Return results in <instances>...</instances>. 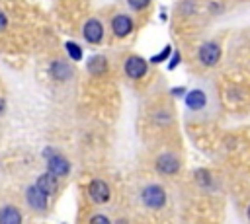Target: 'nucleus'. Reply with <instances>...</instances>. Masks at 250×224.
Returning a JSON list of instances; mask_svg holds the SVG:
<instances>
[{
    "mask_svg": "<svg viewBox=\"0 0 250 224\" xmlns=\"http://www.w3.org/2000/svg\"><path fill=\"white\" fill-rule=\"evenodd\" d=\"M111 197V189L104 179H92L88 183V199L94 205H104Z\"/></svg>",
    "mask_w": 250,
    "mask_h": 224,
    "instance_id": "nucleus-4",
    "label": "nucleus"
},
{
    "mask_svg": "<svg viewBox=\"0 0 250 224\" xmlns=\"http://www.w3.org/2000/svg\"><path fill=\"white\" fill-rule=\"evenodd\" d=\"M47 171H51L55 177H66L70 171V162L62 154L55 152L51 158H47Z\"/></svg>",
    "mask_w": 250,
    "mask_h": 224,
    "instance_id": "nucleus-8",
    "label": "nucleus"
},
{
    "mask_svg": "<svg viewBox=\"0 0 250 224\" xmlns=\"http://www.w3.org/2000/svg\"><path fill=\"white\" fill-rule=\"evenodd\" d=\"M152 117H154V123L164 125V127H168V125L172 123V113H170V111H164V109H158Z\"/></svg>",
    "mask_w": 250,
    "mask_h": 224,
    "instance_id": "nucleus-18",
    "label": "nucleus"
},
{
    "mask_svg": "<svg viewBox=\"0 0 250 224\" xmlns=\"http://www.w3.org/2000/svg\"><path fill=\"white\" fill-rule=\"evenodd\" d=\"M195 12H197V4L193 0H184L180 4V14L182 16H193Z\"/></svg>",
    "mask_w": 250,
    "mask_h": 224,
    "instance_id": "nucleus-19",
    "label": "nucleus"
},
{
    "mask_svg": "<svg viewBox=\"0 0 250 224\" xmlns=\"http://www.w3.org/2000/svg\"><path fill=\"white\" fill-rule=\"evenodd\" d=\"M21 222H23V216L18 206L4 205L0 208V224H21Z\"/></svg>",
    "mask_w": 250,
    "mask_h": 224,
    "instance_id": "nucleus-12",
    "label": "nucleus"
},
{
    "mask_svg": "<svg viewBox=\"0 0 250 224\" xmlns=\"http://www.w3.org/2000/svg\"><path fill=\"white\" fill-rule=\"evenodd\" d=\"M186 105H188V109H191V111H201L205 105H207V95H205V92L203 90H199V88H195V90H189L188 93H186Z\"/></svg>",
    "mask_w": 250,
    "mask_h": 224,
    "instance_id": "nucleus-11",
    "label": "nucleus"
},
{
    "mask_svg": "<svg viewBox=\"0 0 250 224\" xmlns=\"http://www.w3.org/2000/svg\"><path fill=\"white\" fill-rule=\"evenodd\" d=\"M146 70H148V62H146L143 56H139V55H131V56H127L125 62H123V72H125L129 78H133V80L143 78V76L146 74Z\"/></svg>",
    "mask_w": 250,
    "mask_h": 224,
    "instance_id": "nucleus-5",
    "label": "nucleus"
},
{
    "mask_svg": "<svg viewBox=\"0 0 250 224\" xmlns=\"http://www.w3.org/2000/svg\"><path fill=\"white\" fill-rule=\"evenodd\" d=\"M221 55H223L221 45H219L217 41H213V39L203 41V43L199 45V49H197V60H199V64L205 66V68L215 66V64L221 60Z\"/></svg>",
    "mask_w": 250,
    "mask_h": 224,
    "instance_id": "nucleus-2",
    "label": "nucleus"
},
{
    "mask_svg": "<svg viewBox=\"0 0 250 224\" xmlns=\"http://www.w3.org/2000/svg\"><path fill=\"white\" fill-rule=\"evenodd\" d=\"M133 27H135V23H133V19L127 14H117V16L111 18V31L119 39L127 37L133 31Z\"/></svg>",
    "mask_w": 250,
    "mask_h": 224,
    "instance_id": "nucleus-9",
    "label": "nucleus"
},
{
    "mask_svg": "<svg viewBox=\"0 0 250 224\" xmlns=\"http://www.w3.org/2000/svg\"><path fill=\"white\" fill-rule=\"evenodd\" d=\"M117 224H127V220H119V222H117Z\"/></svg>",
    "mask_w": 250,
    "mask_h": 224,
    "instance_id": "nucleus-27",
    "label": "nucleus"
},
{
    "mask_svg": "<svg viewBox=\"0 0 250 224\" xmlns=\"http://www.w3.org/2000/svg\"><path fill=\"white\" fill-rule=\"evenodd\" d=\"M88 224H111V220H109L105 214H94V216L88 220Z\"/></svg>",
    "mask_w": 250,
    "mask_h": 224,
    "instance_id": "nucleus-21",
    "label": "nucleus"
},
{
    "mask_svg": "<svg viewBox=\"0 0 250 224\" xmlns=\"http://www.w3.org/2000/svg\"><path fill=\"white\" fill-rule=\"evenodd\" d=\"M186 93H188V92H186V88H182V86L172 90V95H176V97H180V95H186Z\"/></svg>",
    "mask_w": 250,
    "mask_h": 224,
    "instance_id": "nucleus-24",
    "label": "nucleus"
},
{
    "mask_svg": "<svg viewBox=\"0 0 250 224\" xmlns=\"http://www.w3.org/2000/svg\"><path fill=\"white\" fill-rule=\"evenodd\" d=\"M150 4V0H127V6L133 10H145Z\"/></svg>",
    "mask_w": 250,
    "mask_h": 224,
    "instance_id": "nucleus-20",
    "label": "nucleus"
},
{
    "mask_svg": "<svg viewBox=\"0 0 250 224\" xmlns=\"http://www.w3.org/2000/svg\"><path fill=\"white\" fill-rule=\"evenodd\" d=\"M64 49H66V53H68V56L74 60V62H78V60H82V49L74 43V41H66L64 43Z\"/></svg>",
    "mask_w": 250,
    "mask_h": 224,
    "instance_id": "nucleus-16",
    "label": "nucleus"
},
{
    "mask_svg": "<svg viewBox=\"0 0 250 224\" xmlns=\"http://www.w3.org/2000/svg\"><path fill=\"white\" fill-rule=\"evenodd\" d=\"M154 168L160 175H176L180 171V158L174 152H162L154 160Z\"/></svg>",
    "mask_w": 250,
    "mask_h": 224,
    "instance_id": "nucleus-3",
    "label": "nucleus"
},
{
    "mask_svg": "<svg viewBox=\"0 0 250 224\" xmlns=\"http://www.w3.org/2000/svg\"><path fill=\"white\" fill-rule=\"evenodd\" d=\"M86 70H88V74H92V76H102V74H105V72H107V58H105L104 55H94V56H90L88 62H86Z\"/></svg>",
    "mask_w": 250,
    "mask_h": 224,
    "instance_id": "nucleus-14",
    "label": "nucleus"
},
{
    "mask_svg": "<svg viewBox=\"0 0 250 224\" xmlns=\"http://www.w3.org/2000/svg\"><path fill=\"white\" fill-rule=\"evenodd\" d=\"M4 109H6V101H4V97H0V115L4 113Z\"/></svg>",
    "mask_w": 250,
    "mask_h": 224,
    "instance_id": "nucleus-25",
    "label": "nucleus"
},
{
    "mask_svg": "<svg viewBox=\"0 0 250 224\" xmlns=\"http://www.w3.org/2000/svg\"><path fill=\"white\" fill-rule=\"evenodd\" d=\"M104 23L98 19V18H90V19H86L84 21V25H82V37L88 41V43H92V45H98V43H102L104 41Z\"/></svg>",
    "mask_w": 250,
    "mask_h": 224,
    "instance_id": "nucleus-6",
    "label": "nucleus"
},
{
    "mask_svg": "<svg viewBox=\"0 0 250 224\" xmlns=\"http://www.w3.org/2000/svg\"><path fill=\"white\" fill-rule=\"evenodd\" d=\"M172 53H174V51H172V45H166L160 53H156L154 56H150V62H152V64H160V62H164V60H168V56H172Z\"/></svg>",
    "mask_w": 250,
    "mask_h": 224,
    "instance_id": "nucleus-17",
    "label": "nucleus"
},
{
    "mask_svg": "<svg viewBox=\"0 0 250 224\" xmlns=\"http://www.w3.org/2000/svg\"><path fill=\"white\" fill-rule=\"evenodd\" d=\"M25 201H27V205H29L35 212H45L47 206H49V197H47L35 183L25 189Z\"/></svg>",
    "mask_w": 250,
    "mask_h": 224,
    "instance_id": "nucleus-7",
    "label": "nucleus"
},
{
    "mask_svg": "<svg viewBox=\"0 0 250 224\" xmlns=\"http://www.w3.org/2000/svg\"><path fill=\"white\" fill-rule=\"evenodd\" d=\"M193 179H195V183H197L199 187H203V189H211V187H213V175H211V171L205 169V168L195 169V171H193Z\"/></svg>",
    "mask_w": 250,
    "mask_h": 224,
    "instance_id": "nucleus-15",
    "label": "nucleus"
},
{
    "mask_svg": "<svg viewBox=\"0 0 250 224\" xmlns=\"http://www.w3.org/2000/svg\"><path fill=\"white\" fill-rule=\"evenodd\" d=\"M180 62H182V55H180V51H174V53H172V58H170V62H168V70H174Z\"/></svg>",
    "mask_w": 250,
    "mask_h": 224,
    "instance_id": "nucleus-22",
    "label": "nucleus"
},
{
    "mask_svg": "<svg viewBox=\"0 0 250 224\" xmlns=\"http://www.w3.org/2000/svg\"><path fill=\"white\" fill-rule=\"evenodd\" d=\"M57 179H59V177H55L51 171H45V173H41V175L35 179V185H37L47 197H51V195L57 193Z\"/></svg>",
    "mask_w": 250,
    "mask_h": 224,
    "instance_id": "nucleus-13",
    "label": "nucleus"
},
{
    "mask_svg": "<svg viewBox=\"0 0 250 224\" xmlns=\"http://www.w3.org/2000/svg\"><path fill=\"white\" fill-rule=\"evenodd\" d=\"M49 74H51V78L57 80V82H66V80L72 78V68H70V64L64 62V60H53V62L49 64Z\"/></svg>",
    "mask_w": 250,
    "mask_h": 224,
    "instance_id": "nucleus-10",
    "label": "nucleus"
},
{
    "mask_svg": "<svg viewBox=\"0 0 250 224\" xmlns=\"http://www.w3.org/2000/svg\"><path fill=\"white\" fill-rule=\"evenodd\" d=\"M141 203L150 210H160L166 205V191L158 183H148L141 191Z\"/></svg>",
    "mask_w": 250,
    "mask_h": 224,
    "instance_id": "nucleus-1",
    "label": "nucleus"
},
{
    "mask_svg": "<svg viewBox=\"0 0 250 224\" xmlns=\"http://www.w3.org/2000/svg\"><path fill=\"white\" fill-rule=\"evenodd\" d=\"M246 216H248V220H250V205H248V208H246Z\"/></svg>",
    "mask_w": 250,
    "mask_h": 224,
    "instance_id": "nucleus-26",
    "label": "nucleus"
},
{
    "mask_svg": "<svg viewBox=\"0 0 250 224\" xmlns=\"http://www.w3.org/2000/svg\"><path fill=\"white\" fill-rule=\"evenodd\" d=\"M6 25H8V18H6V14L0 10V31H4Z\"/></svg>",
    "mask_w": 250,
    "mask_h": 224,
    "instance_id": "nucleus-23",
    "label": "nucleus"
}]
</instances>
